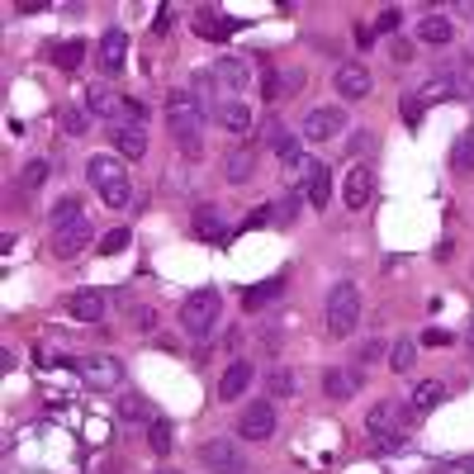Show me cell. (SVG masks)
<instances>
[{"instance_id": "39", "label": "cell", "mask_w": 474, "mask_h": 474, "mask_svg": "<svg viewBox=\"0 0 474 474\" xmlns=\"http://www.w3.org/2000/svg\"><path fill=\"white\" fill-rule=\"evenodd\" d=\"M129 318H133L138 332H152V328H157V309H152V304H138V309H129Z\"/></svg>"}, {"instance_id": "25", "label": "cell", "mask_w": 474, "mask_h": 474, "mask_svg": "<svg viewBox=\"0 0 474 474\" xmlns=\"http://www.w3.org/2000/svg\"><path fill=\"white\" fill-rule=\"evenodd\" d=\"M417 38H423V43H451V38H455V24L451 20H446V15H431V20H423V24H417Z\"/></svg>"}, {"instance_id": "9", "label": "cell", "mask_w": 474, "mask_h": 474, "mask_svg": "<svg viewBox=\"0 0 474 474\" xmlns=\"http://www.w3.org/2000/svg\"><path fill=\"white\" fill-rule=\"evenodd\" d=\"M237 437H247V441H271V437H275V403H271V399L247 403L242 417H237Z\"/></svg>"}, {"instance_id": "41", "label": "cell", "mask_w": 474, "mask_h": 474, "mask_svg": "<svg viewBox=\"0 0 474 474\" xmlns=\"http://www.w3.org/2000/svg\"><path fill=\"white\" fill-rule=\"evenodd\" d=\"M399 20H403V10H394V5H389L384 15L375 20V34H394V29H399Z\"/></svg>"}, {"instance_id": "38", "label": "cell", "mask_w": 474, "mask_h": 474, "mask_svg": "<svg viewBox=\"0 0 474 474\" xmlns=\"http://www.w3.org/2000/svg\"><path fill=\"white\" fill-rule=\"evenodd\" d=\"M62 129H67V133H72V138H81V133H86V129H91V123H86V115H81V109H72V105H62Z\"/></svg>"}, {"instance_id": "33", "label": "cell", "mask_w": 474, "mask_h": 474, "mask_svg": "<svg viewBox=\"0 0 474 474\" xmlns=\"http://www.w3.org/2000/svg\"><path fill=\"white\" fill-rule=\"evenodd\" d=\"M86 218V209H81V200H62L58 209H52V233L58 228H72V223Z\"/></svg>"}, {"instance_id": "23", "label": "cell", "mask_w": 474, "mask_h": 474, "mask_svg": "<svg viewBox=\"0 0 474 474\" xmlns=\"http://www.w3.org/2000/svg\"><path fill=\"white\" fill-rule=\"evenodd\" d=\"M304 194H309V204L313 209H328V200H332V171L323 162H313V171H309V186H304Z\"/></svg>"}, {"instance_id": "14", "label": "cell", "mask_w": 474, "mask_h": 474, "mask_svg": "<svg viewBox=\"0 0 474 474\" xmlns=\"http://www.w3.org/2000/svg\"><path fill=\"white\" fill-rule=\"evenodd\" d=\"M323 389H328V399H337V403H352L360 394V370H346V366H332L323 375Z\"/></svg>"}, {"instance_id": "5", "label": "cell", "mask_w": 474, "mask_h": 474, "mask_svg": "<svg viewBox=\"0 0 474 474\" xmlns=\"http://www.w3.org/2000/svg\"><path fill=\"white\" fill-rule=\"evenodd\" d=\"M356 323H360V289L352 280L332 285L328 289V332L332 337H352Z\"/></svg>"}, {"instance_id": "16", "label": "cell", "mask_w": 474, "mask_h": 474, "mask_svg": "<svg viewBox=\"0 0 474 474\" xmlns=\"http://www.w3.org/2000/svg\"><path fill=\"white\" fill-rule=\"evenodd\" d=\"M67 309H72L76 323H100V318H105V295H100V289H76Z\"/></svg>"}, {"instance_id": "4", "label": "cell", "mask_w": 474, "mask_h": 474, "mask_svg": "<svg viewBox=\"0 0 474 474\" xmlns=\"http://www.w3.org/2000/svg\"><path fill=\"white\" fill-rule=\"evenodd\" d=\"M413 403L408 408H399L394 399H384V403H375V408L366 413V431L375 437V446H380V451H394V446H403V423H413Z\"/></svg>"}, {"instance_id": "27", "label": "cell", "mask_w": 474, "mask_h": 474, "mask_svg": "<svg viewBox=\"0 0 474 474\" xmlns=\"http://www.w3.org/2000/svg\"><path fill=\"white\" fill-rule=\"evenodd\" d=\"M441 399H446V384L441 380H423V384L413 389V413H431Z\"/></svg>"}, {"instance_id": "42", "label": "cell", "mask_w": 474, "mask_h": 474, "mask_svg": "<svg viewBox=\"0 0 474 474\" xmlns=\"http://www.w3.org/2000/svg\"><path fill=\"white\" fill-rule=\"evenodd\" d=\"M280 91H285V76H280V72H266V81H261V95H266V100H280Z\"/></svg>"}, {"instance_id": "46", "label": "cell", "mask_w": 474, "mask_h": 474, "mask_svg": "<svg viewBox=\"0 0 474 474\" xmlns=\"http://www.w3.org/2000/svg\"><path fill=\"white\" fill-rule=\"evenodd\" d=\"M157 474H176V470H157Z\"/></svg>"}, {"instance_id": "17", "label": "cell", "mask_w": 474, "mask_h": 474, "mask_svg": "<svg viewBox=\"0 0 474 474\" xmlns=\"http://www.w3.org/2000/svg\"><path fill=\"white\" fill-rule=\"evenodd\" d=\"M470 95V81H460V76H431L427 86H423V100L427 105H437V100H465Z\"/></svg>"}, {"instance_id": "8", "label": "cell", "mask_w": 474, "mask_h": 474, "mask_svg": "<svg viewBox=\"0 0 474 474\" xmlns=\"http://www.w3.org/2000/svg\"><path fill=\"white\" fill-rule=\"evenodd\" d=\"M76 370H81V380H86L91 389H100V394L123 384V360L119 356H81Z\"/></svg>"}, {"instance_id": "10", "label": "cell", "mask_w": 474, "mask_h": 474, "mask_svg": "<svg viewBox=\"0 0 474 474\" xmlns=\"http://www.w3.org/2000/svg\"><path fill=\"white\" fill-rule=\"evenodd\" d=\"M91 218H81V223H72V228H58L52 233V257L58 261H72V257H81L91 247Z\"/></svg>"}, {"instance_id": "19", "label": "cell", "mask_w": 474, "mask_h": 474, "mask_svg": "<svg viewBox=\"0 0 474 474\" xmlns=\"http://www.w3.org/2000/svg\"><path fill=\"white\" fill-rule=\"evenodd\" d=\"M123 58H129V34L109 29L100 38V67H105V72H123Z\"/></svg>"}, {"instance_id": "11", "label": "cell", "mask_w": 474, "mask_h": 474, "mask_svg": "<svg viewBox=\"0 0 474 474\" xmlns=\"http://www.w3.org/2000/svg\"><path fill=\"white\" fill-rule=\"evenodd\" d=\"M342 194H346V209H366V204H370V194H375V171H370L366 162H356L352 171H346Z\"/></svg>"}, {"instance_id": "15", "label": "cell", "mask_w": 474, "mask_h": 474, "mask_svg": "<svg viewBox=\"0 0 474 474\" xmlns=\"http://www.w3.org/2000/svg\"><path fill=\"white\" fill-rule=\"evenodd\" d=\"M214 119L228 133H252V109H247V100H218L214 105Z\"/></svg>"}, {"instance_id": "29", "label": "cell", "mask_w": 474, "mask_h": 474, "mask_svg": "<svg viewBox=\"0 0 474 474\" xmlns=\"http://www.w3.org/2000/svg\"><path fill=\"white\" fill-rule=\"evenodd\" d=\"M147 446H152L157 455H171V446H176V427L166 423V417H157V423L147 427Z\"/></svg>"}, {"instance_id": "20", "label": "cell", "mask_w": 474, "mask_h": 474, "mask_svg": "<svg viewBox=\"0 0 474 474\" xmlns=\"http://www.w3.org/2000/svg\"><path fill=\"white\" fill-rule=\"evenodd\" d=\"M237 29V20H228V15H223V10H200V15H194V34H200V38H214V43H218V38H228Z\"/></svg>"}, {"instance_id": "18", "label": "cell", "mask_w": 474, "mask_h": 474, "mask_svg": "<svg viewBox=\"0 0 474 474\" xmlns=\"http://www.w3.org/2000/svg\"><path fill=\"white\" fill-rule=\"evenodd\" d=\"M214 81H218V91H223V95L247 91V62H242V58H218V67H214Z\"/></svg>"}, {"instance_id": "44", "label": "cell", "mask_w": 474, "mask_h": 474, "mask_svg": "<svg viewBox=\"0 0 474 474\" xmlns=\"http://www.w3.org/2000/svg\"><path fill=\"white\" fill-rule=\"evenodd\" d=\"M380 352H384V342H366V346H360V356H356V360H375Z\"/></svg>"}, {"instance_id": "30", "label": "cell", "mask_w": 474, "mask_h": 474, "mask_svg": "<svg viewBox=\"0 0 474 474\" xmlns=\"http://www.w3.org/2000/svg\"><path fill=\"white\" fill-rule=\"evenodd\" d=\"M280 295H285V280H261V285L247 289V309H266V304L280 299Z\"/></svg>"}, {"instance_id": "43", "label": "cell", "mask_w": 474, "mask_h": 474, "mask_svg": "<svg viewBox=\"0 0 474 474\" xmlns=\"http://www.w3.org/2000/svg\"><path fill=\"white\" fill-rule=\"evenodd\" d=\"M389 58H394L399 67L413 62V43H408V38H394V43H389Z\"/></svg>"}, {"instance_id": "45", "label": "cell", "mask_w": 474, "mask_h": 474, "mask_svg": "<svg viewBox=\"0 0 474 474\" xmlns=\"http://www.w3.org/2000/svg\"><path fill=\"white\" fill-rule=\"evenodd\" d=\"M465 342H470V352H474V323H470V332H465Z\"/></svg>"}, {"instance_id": "37", "label": "cell", "mask_w": 474, "mask_h": 474, "mask_svg": "<svg viewBox=\"0 0 474 474\" xmlns=\"http://www.w3.org/2000/svg\"><path fill=\"white\" fill-rule=\"evenodd\" d=\"M455 166H460V171H474V129L455 143Z\"/></svg>"}, {"instance_id": "2", "label": "cell", "mask_w": 474, "mask_h": 474, "mask_svg": "<svg viewBox=\"0 0 474 474\" xmlns=\"http://www.w3.org/2000/svg\"><path fill=\"white\" fill-rule=\"evenodd\" d=\"M86 180L95 186V194L109 204V209H123L129 204V166H123V157H109V152H95V157L86 162Z\"/></svg>"}, {"instance_id": "6", "label": "cell", "mask_w": 474, "mask_h": 474, "mask_svg": "<svg viewBox=\"0 0 474 474\" xmlns=\"http://www.w3.org/2000/svg\"><path fill=\"white\" fill-rule=\"evenodd\" d=\"M200 460L209 465V474H247V451L237 437H214L200 446Z\"/></svg>"}, {"instance_id": "26", "label": "cell", "mask_w": 474, "mask_h": 474, "mask_svg": "<svg viewBox=\"0 0 474 474\" xmlns=\"http://www.w3.org/2000/svg\"><path fill=\"white\" fill-rule=\"evenodd\" d=\"M194 233H200V237H223V209L218 204H200V209H194Z\"/></svg>"}, {"instance_id": "7", "label": "cell", "mask_w": 474, "mask_h": 474, "mask_svg": "<svg viewBox=\"0 0 474 474\" xmlns=\"http://www.w3.org/2000/svg\"><path fill=\"white\" fill-rule=\"evenodd\" d=\"M337 133H346V109L342 105H318L309 109V119H304V143H332Z\"/></svg>"}, {"instance_id": "31", "label": "cell", "mask_w": 474, "mask_h": 474, "mask_svg": "<svg viewBox=\"0 0 474 474\" xmlns=\"http://www.w3.org/2000/svg\"><path fill=\"white\" fill-rule=\"evenodd\" d=\"M119 413H123V423H157V417H152V403L143 399V394H129V399H123L119 403Z\"/></svg>"}, {"instance_id": "1", "label": "cell", "mask_w": 474, "mask_h": 474, "mask_svg": "<svg viewBox=\"0 0 474 474\" xmlns=\"http://www.w3.org/2000/svg\"><path fill=\"white\" fill-rule=\"evenodd\" d=\"M209 123V109L194 100V91H171L166 95V129L180 147H186V157H200V133Z\"/></svg>"}, {"instance_id": "34", "label": "cell", "mask_w": 474, "mask_h": 474, "mask_svg": "<svg viewBox=\"0 0 474 474\" xmlns=\"http://www.w3.org/2000/svg\"><path fill=\"white\" fill-rule=\"evenodd\" d=\"M266 389H271V399H289V394H295V370L275 366L271 380H266Z\"/></svg>"}, {"instance_id": "12", "label": "cell", "mask_w": 474, "mask_h": 474, "mask_svg": "<svg viewBox=\"0 0 474 474\" xmlns=\"http://www.w3.org/2000/svg\"><path fill=\"white\" fill-rule=\"evenodd\" d=\"M370 86H375V81H370V72H366L360 62L337 67V95H342V100H366Z\"/></svg>"}, {"instance_id": "24", "label": "cell", "mask_w": 474, "mask_h": 474, "mask_svg": "<svg viewBox=\"0 0 474 474\" xmlns=\"http://www.w3.org/2000/svg\"><path fill=\"white\" fill-rule=\"evenodd\" d=\"M86 109H91V115H100V119H119L123 115V100H119L115 91H105V86H91L86 91Z\"/></svg>"}, {"instance_id": "21", "label": "cell", "mask_w": 474, "mask_h": 474, "mask_svg": "<svg viewBox=\"0 0 474 474\" xmlns=\"http://www.w3.org/2000/svg\"><path fill=\"white\" fill-rule=\"evenodd\" d=\"M115 147H119L123 162H138V157H143V152H147L143 123H123V129H115Z\"/></svg>"}, {"instance_id": "40", "label": "cell", "mask_w": 474, "mask_h": 474, "mask_svg": "<svg viewBox=\"0 0 474 474\" xmlns=\"http://www.w3.org/2000/svg\"><path fill=\"white\" fill-rule=\"evenodd\" d=\"M48 171H52L48 162H29V166H24V190H38L48 180Z\"/></svg>"}, {"instance_id": "22", "label": "cell", "mask_w": 474, "mask_h": 474, "mask_svg": "<svg viewBox=\"0 0 474 474\" xmlns=\"http://www.w3.org/2000/svg\"><path fill=\"white\" fill-rule=\"evenodd\" d=\"M223 176H228L233 186H247V180L257 176V157H252V152H242V147H233L228 157H223Z\"/></svg>"}, {"instance_id": "28", "label": "cell", "mask_w": 474, "mask_h": 474, "mask_svg": "<svg viewBox=\"0 0 474 474\" xmlns=\"http://www.w3.org/2000/svg\"><path fill=\"white\" fill-rule=\"evenodd\" d=\"M81 58H86V43H81V38H67V43H58V48H52V62H58L62 72H76V67H81Z\"/></svg>"}, {"instance_id": "13", "label": "cell", "mask_w": 474, "mask_h": 474, "mask_svg": "<svg viewBox=\"0 0 474 474\" xmlns=\"http://www.w3.org/2000/svg\"><path fill=\"white\" fill-rule=\"evenodd\" d=\"M252 380H257L252 360H233V366L223 370V380H218V399H223V403L242 399V394H247V384H252Z\"/></svg>"}, {"instance_id": "32", "label": "cell", "mask_w": 474, "mask_h": 474, "mask_svg": "<svg viewBox=\"0 0 474 474\" xmlns=\"http://www.w3.org/2000/svg\"><path fill=\"white\" fill-rule=\"evenodd\" d=\"M413 360H417V346H413L408 337L389 346V370H394V375H408V370H413Z\"/></svg>"}, {"instance_id": "35", "label": "cell", "mask_w": 474, "mask_h": 474, "mask_svg": "<svg viewBox=\"0 0 474 474\" xmlns=\"http://www.w3.org/2000/svg\"><path fill=\"white\" fill-rule=\"evenodd\" d=\"M129 242H133V233H129V228H115V233H105V237H100V252H105V257H119Z\"/></svg>"}, {"instance_id": "3", "label": "cell", "mask_w": 474, "mask_h": 474, "mask_svg": "<svg viewBox=\"0 0 474 474\" xmlns=\"http://www.w3.org/2000/svg\"><path fill=\"white\" fill-rule=\"evenodd\" d=\"M218 313H223V295H218V289H194V295L180 304V328H186L194 342H204V337H214Z\"/></svg>"}, {"instance_id": "36", "label": "cell", "mask_w": 474, "mask_h": 474, "mask_svg": "<svg viewBox=\"0 0 474 474\" xmlns=\"http://www.w3.org/2000/svg\"><path fill=\"white\" fill-rule=\"evenodd\" d=\"M295 214H299V194L289 190L280 204H271V223H295Z\"/></svg>"}]
</instances>
